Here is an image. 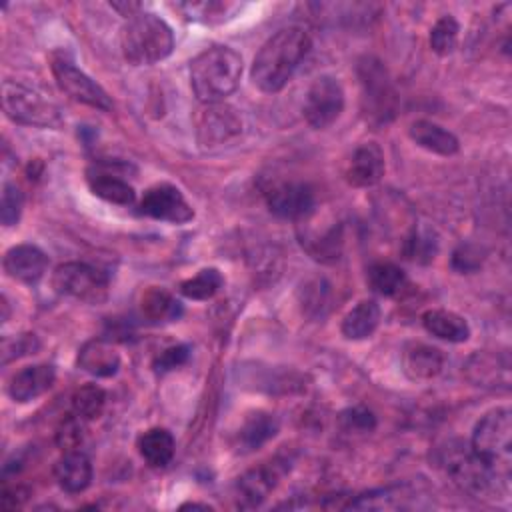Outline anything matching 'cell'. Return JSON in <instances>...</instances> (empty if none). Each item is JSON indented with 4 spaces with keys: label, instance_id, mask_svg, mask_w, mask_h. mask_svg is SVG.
Segmentation results:
<instances>
[{
    "label": "cell",
    "instance_id": "cell-19",
    "mask_svg": "<svg viewBox=\"0 0 512 512\" xmlns=\"http://www.w3.org/2000/svg\"><path fill=\"white\" fill-rule=\"evenodd\" d=\"M78 368L84 372L96 376V378H108L114 376L120 368V354L116 348L104 340V338H92L82 344L76 358Z\"/></svg>",
    "mask_w": 512,
    "mask_h": 512
},
{
    "label": "cell",
    "instance_id": "cell-27",
    "mask_svg": "<svg viewBox=\"0 0 512 512\" xmlns=\"http://www.w3.org/2000/svg\"><path fill=\"white\" fill-rule=\"evenodd\" d=\"M88 186H90L92 194H96L98 198H102L110 204L130 206L136 200V192L126 180H122L116 174L104 172V170L88 172Z\"/></svg>",
    "mask_w": 512,
    "mask_h": 512
},
{
    "label": "cell",
    "instance_id": "cell-26",
    "mask_svg": "<svg viewBox=\"0 0 512 512\" xmlns=\"http://www.w3.org/2000/svg\"><path fill=\"white\" fill-rule=\"evenodd\" d=\"M174 438L166 428H150L138 438V452L152 468H164L174 458Z\"/></svg>",
    "mask_w": 512,
    "mask_h": 512
},
{
    "label": "cell",
    "instance_id": "cell-9",
    "mask_svg": "<svg viewBox=\"0 0 512 512\" xmlns=\"http://www.w3.org/2000/svg\"><path fill=\"white\" fill-rule=\"evenodd\" d=\"M52 74L64 94H68L72 100L82 102L86 106L110 112L112 100L106 94V90L96 84L86 72H82L72 60L66 56H54L52 58Z\"/></svg>",
    "mask_w": 512,
    "mask_h": 512
},
{
    "label": "cell",
    "instance_id": "cell-12",
    "mask_svg": "<svg viewBox=\"0 0 512 512\" xmlns=\"http://www.w3.org/2000/svg\"><path fill=\"white\" fill-rule=\"evenodd\" d=\"M138 212L148 218L172 224H184L194 218L192 206L172 184L150 186L138 204Z\"/></svg>",
    "mask_w": 512,
    "mask_h": 512
},
{
    "label": "cell",
    "instance_id": "cell-6",
    "mask_svg": "<svg viewBox=\"0 0 512 512\" xmlns=\"http://www.w3.org/2000/svg\"><path fill=\"white\" fill-rule=\"evenodd\" d=\"M2 106L10 120L24 126L52 128L60 122L58 106L42 92L24 86L20 82L4 80L2 84Z\"/></svg>",
    "mask_w": 512,
    "mask_h": 512
},
{
    "label": "cell",
    "instance_id": "cell-40",
    "mask_svg": "<svg viewBox=\"0 0 512 512\" xmlns=\"http://www.w3.org/2000/svg\"><path fill=\"white\" fill-rule=\"evenodd\" d=\"M482 264V256H480V250L470 246V244H462L454 250L452 254V266L454 270L458 272H474L478 270V266Z\"/></svg>",
    "mask_w": 512,
    "mask_h": 512
},
{
    "label": "cell",
    "instance_id": "cell-3",
    "mask_svg": "<svg viewBox=\"0 0 512 512\" xmlns=\"http://www.w3.org/2000/svg\"><path fill=\"white\" fill-rule=\"evenodd\" d=\"M120 46L124 58L134 66H150L174 50L172 28L156 14L140 12L134 18H128L122 28Z\"/></svg>",
    "mask_w": 512,
    "mask_h": 512
},
{
    "label": "cell",
    "instance_id": "cell-10",
    "mask_svg": "<svg viewBox=\"0 0 512 512\" xmlns=\"http://www.w3.org/2000/svg\"><path fill=\"white\" fill-rule=\"evenodd\" d=\"M448 474L452 476L454 484L476 496H488L494 490L498 492L500 480H506L508 476H504L502 472H498L496 468H492L490 464H486L484 460H480L472 450L466 454H456L454 458H450L448 462Z\"/></svg>",
    "mask_w": 512,
    "mask_h": 512
},
{
    "label": "cell",
    "instance_id": "cell-23",
    "mask_svg": "<svg viewBox=\"0 0 512 512\" xmlns=\"http://www.w3.org/2000/svg\"><path fill=\"white\" fill-rule=\"evenodd\" d=\"M422 326L426 328L428 334L446 340V342H466L470 338V326L468 322L452 312V310H442V308H432L422 314Z\"/></svg>",
    "mask_w": 512,
    "mask_h": 512
},
{
    "label": "cell",
    "instance_id": "cell-15",
    "mask_svg": "<svg viewBox=\"0 0 512 512\" xmlns=\"http://www.w3.org/2000/svg\"><path fill=\"white\" fill-rule=\"evenodd\" d=\"M386 164H384V152L376 142H364L360 144L344 170V178L350 186L356 188H368L380 182L384 176Z\"/></svg>",
    "mask_w": 512,
    "mask_h": 512
},
{
    "label": "cell",
    "instance_id": "cell-39",
    "mask_svg": "<svg viewBox=\"0 0 512 512\" xmlns=\"http://www.w3.org/2000/svg\"><path fill=\"white\" fill-rule=\"evenodd\" d=\"M38 340L34 334H22L16 338H6L2 342V362H10L12 358L24 356V354H34V350H38Z\"/></svg>",
    "mask_w": 512,
    "mask_h": 512
},
{
    "label": "cell",
    "instance_id": "cell-25",
    "mask_svg": "<svg viewBox=\"0 0 512 512\" xmlns=\"http://www.w3.org/2000/svg\"><path fill=\"white\" fill-rule=\"evenodd\" d=\"M378 324L380 306L374 300H362L342 318L340 330L348 340H364L374 334Z\"/></svg>",
    "mask_w": 512,
    "mask_h": 512
},
{
    "label": "cell",
    "instance_id": "cell-21",
    "mask_svg": "<svg viewBox=\"0 0 512 512\" xmlns=\"http://www.w3.org/2000/svg\"><path fill=\"white\" fill-rule=\"evenodd\" d=\"M54 476L64 492L78 494L84 492L92 482L90 458L80 450L64 452V456L54 466Z\"/></svg>",
    "mask_w": 512,
    "mask_h": 512
},
{
    "label": "cell",
    "instance_id": "cell-1",
    "mask_svg": "<svg viewBox=\"0 0 512 512\" xmlns=\"http://www.w3.org/2000/svg\"><path fill=\"white\" fill-rule=\"evenodd\" d=\"M310 50V36L298 28L288 26L272 34L258 50L252 64V82L266 94L280 92L292 78L298 64Z\"/></svg>",
    "mask_w": 512,
    "mask_h": 512
},
{
    "label": "cell",
    "instance_id": "cell-4",
    "mask_svg": "<svg viewBox=\"0 0 512 512\" xmlns=\"http://www.w3.org/2000/svg\"><path fill=\"white\" fill-rule=\"evenodd\" d=\"M470 450L480 460L508 476L512 452V414L508 408H494L476 422Z\"/></svg>",
    "mask_w": 512,
    "mask_h": 512
},
{
    "label": "cell",
    "instance_id": "cell-30",
    "mask_svg": "<svg viewBox=\"0 0 512 512\" xmlns=\"http://www.w3.org/2000/svg\"><path fill=\"white\" fill-rule=\"evenodd\" d=\"M224 278L216 268H202L196 276L180 282L178 290L190 300H208L222 288Z\"/></svg>",
    "mask_w": 512,
    "mask_h": 512
},
{
    "label": "cell",
    "instance_id": "cell-24",
    "mask_svg": "<svg viewBox=\"0 0 512 512\" xmlns=\"http://www.w3.org/2000/svg\"><path fill=\"white\" fill-rule=\"evenodd\" d=\"M302 248L318 262H334L340 256L342 248V232L340 226L332 224L330 228L316 232L314 228H306L300 232Z\"/></svg>",
    "mask_w": 512,
    "mask_h": 512
},
{
    "label": "cell",
    "instance_id": "cell-32",
    "mask_svg": "<svg viewBox=\"0 0 512 512\" xmlns=\"http://www.w3.org/2000/svg\"><path fill=\"white\" fill-rule=\"evenodd\" d=\"M404 256L412 262L426 264L434 260L438 252V240L428 228H412L404 240Z\"/></svg>",
    "mask_w": 512,
    "mask_h": 512
},
{
    "label": "cell",
    "instance_id": "cell-22",
    "mask_svg": "<svg viewBox=\"0 0 512 512\" xmlns=\"http://www.w3.org/2000/svg\"><path fill=\"white\" fill-rule=\"evenodd\" d=\"M408 134L420 148L440 154V156H452L460 150L458 138L444 126L430 122V120L412 122L408 128Z\"/></svg>",
    "mask_w": 512,
    "mask_h": 512
},
{
    "label": "cell",
    "instance_id": "cell-14",
    "mask_svg": "<svg viewBox=\"0 0 512 512\" xmlns=\"http://www.w3.org/2000/svg\"><path fill=\"white\" fill-rule=\"evenodd\" d=\"M282 470L278 462H264L246 470L234 486V500L238 508H256L276 488Z\"/></svg>",
    "mask_w": 512,
    "mask_h": 512
},
{
    "label": "cell",
    "instance_id": "cell-5",
    "mask_svg": "<svg viewBox=\"0 0 512 512\" xmlns=\"http://www.w3.org/2000/svg\"><path fill=\"white\" fill-rule=\"evenodd\" d=\"M358 80L362 114L366 122L374 126L388 124L396 112V90L386 66L374 56H364L358 62Z\"/></svg>",
    "mask_w": 512,
    "mask_h": 512
},
{
    "label": "cell",
    "instance_id": "cell-42",
    "mask_svg": "<svg viewBox=\"0 0 512 512\" xmlns=\"http://www.w3.org/2000/svg\"><path fill=\"white\" fill-rule=\"evenodd\" d=\"M28 490L24 486H6L2 490V506L8 508V510H14V508H20L22 502L28 498Z\"/></svg>",
    "mask_w": 512,
    "mask_h": 512
},
{
    "label": "cell",
    "instance_id": "cell-20",
    "mask_svg": "<svg viewBox=\"0 0 512 512\" xmlns=\"http://www.w3.org/2000/svg\"><path fill=\"white\" fill-rule=\"evenodd\" d=\"M442 366L444 354L434 346L412 342L402 352V368L410 380H432L442 372Z\"/></svg>",
    "mask_w": 512,
    "mask_h": 512
},
{
    "label": "cell",
    "instance_id": "cell-7",
    "mask_svg": "<svg viewBox=\"0 0 512 512\" xmlns=\"http://www.w3.org/2000/svg\"><path fill=\"white\" fill-rule=\"evenodd\" d=\"M52 286L58 294L88 304H100L108 298V276L86 262H64L52 274Z\"/></svg>",
    "mask_w": 512,
    "mask_h": 512
},
{
    "label": "cell",
    "instance_id": "cell-31",
    "mask_svg": "<svg viewBox=\"0 0 512 512\" xmlns=\"http://www.w3.org/2000/svg\"><path fill=\"white\" fill-rule=\"evenodd\" d=\"M106 406V392L96 384L80 386L72 396V412L84 422L96 420L102 416Z\"/></svg>",
    "mask_w": 512,
    "mask_h": 512
},
{
    "label": "cell",
    "instance_id": "cell-13",
    "mask_svg": "<svg viewBox=\"0 0 512 512\" xmlns=\"http://www.w3.org/2000/svg\"><path fill=\"white\" fill-rule=\"evenodd\" d=\"M266 202L272 214L290 220H302L314 210V192L306 182H278L266 192Z\"/></svg>",
    "mask_w": 512,
    "mask_h": 512
},
{
    "label": "cell",
    "instance_id": "cell-34",
    "mask_svg": "<svg viewBox=\"0 0 512 512\" xmlns=\"http://www.w3.org/2000/svg\"><path fill=\"white\" fill-rule=\"evenodd\" d=\"M24 208V194L14 182H4L2 186V198H0V222L10 228L14 226Z\"/></svg>",
    "mask_w": 512,
    "mask_h": 512
},
{
    "label": "cell",
    "instance_id": "cell-8",
    "mask_svg": "<svg viewBox=\"0 0 512 512\" xmlns=\"http://www.w3.org/2000/svg\"><path fill=\"white\" fill-rule=\"evenodd\" d=\"M344 110V90L334 76H318L304 98V118L314 130H324L338 120Z\"/></svg>",
    "mask_w": 512,
    "mask_h": 512
},
{
    "label": "cell",
    "instance_id": "cell-18",
    "mask_svg": "<svg viewBox=\"0 0 512 512\" xmlns=\"http://www.w3.org/2000/svg\"><path fill=\"white\" fill-rule=\"evenodd\" d=\"M276 432H278V418L266 410H256L242 420L234 438V446L238 452L248 454L262 448L268 440L276 436Z\"/></svg>",
    "mask_w": 512,
    "mask_h": 512
},
{
    "label": "cell",
    "instance_id": "cell-37",
    "mask_svg": "<svg viewBox=\"0 0 512 512\" xmlns=\"http://www.w3.org/2000/svg\"><path fill=\"white\" fill-rule=\"evenodd\" d=\"M340 422L346 432H370L376 426V416L364 406H354L340 414Z\"/></svg>",
    "mask_w": 512,
    "mask_h": 512
},
{
    "label": "cell",
    "instance_id": "cell-41",
    "mask_svg": "<svg viewBox=\"0 0 512 512\" xmlns=\"http://www.w3.org/2000/svg\"><path fill=\"white\" fill-rule=\"evenodd\" d=\"M302 302H304L306 310L314 308L316 312H320V308L326 306V302H328V288L324 286V282L318 280L314 284H306V296Z\"/></svg>",
    "mask_w": 512,
    "mask_h": 512
},
{
    "label": "cell",
    "instance_id": "cell-36",
    "mask_svg": "<svg viewBox=\"0 0 512 512\" xmlns=\"http://www.w3.org/2000/svg\"><path fill=\"white\" fill-rule=\"evenodd\" d=\"M174 8H176L178 12H182L186 18L208 22V20H212L214 16H224L226 10L232 8V4L208 0V2H180V4H174Z\"/></svg>",
    "mask_w": 512,
    "mask_h": 512
},
{
    "label": "cell",
    "instance_id": "cell-28",
    "mask_svg": "<svg viewBox=\"0 0 512 512\" xmlns=\"http://www.w3.org/2000/svg\"><path fill=\"white\" fill-rule=\"evenodd\" d=\"M140 310H142V316L154 324L172 322L182 314L180 302L170 292H166L162 288H148L142 294Z\"/></svg>",
    "mask_w": 512,
    "mask_h": 512
},
{
    "label": "cell",
    "instance_id": "cell-29",
    "mask_svg": "<svg viewBox=\"0 0 512 512\" xmlns=\"http://www.w3.org/2000/svg\"><path fill=\"white\" fill-rule=\"evenodd\" d=\"M368 284L374 292L392 298L406 288L408 278L394 262H376L368 268Z\"/></svg>",
    "mask_w": 512,
    "mask_h": 512
},
{
    "label": "cell",
    "instance_id": "cell-35",
    "mask_svg": "<svg viewBox=\"0 0 512 512\" xmlns=\"http://www.w3.org/2000/svg\"><path fill=\"white\" fill-rule=\"evenodd\" d=\"M82 438H84V420L72 412L56 428V444L60 450L70 452L82 444Z\"/></svg>",
    "mask_w": 512,
    "mask_h": 512
},
{
    "label": "cell",
    "instance_id": "cell-43",
    "mask_svg": "<svg viewBox=\"0 0 512 512\" xmlns=\"http://www.w3.org/2000/svg\"><path fill=\"white\" fill-rule=\"evenodd\" d=\"M112 8L114 10H118L122 16H126V18H134L136 14H140V4L138 2H114L112 4Z\"/></svg>",
    "mask_w": 512,
    "mask_h": 512
},
{
    "label": "cell",
    "instance_id": "cell-17",
    "mask_svg": "<svg viewBox=\"0 0 512 512\" xmlns=\"http://www.w3.org/2000/svg\"><path fill=\"white\" fill-rule=\"evenodd\" d=\"M56 372L50 364H32L18 370L8 382V394L14 402H30L52 388Z\"/></svg>",
    "mask_w": 512,
    "mask_h": 512
},
{
    "label": "cell",
    "instance_id": "cell-16",
    "mask_svg": "<svg viewBox=\"0 0 512 512\" xmlns=\"http://www.w3.org/2000/svg\"><path fill=\"white\" fill-rule=\"evenodd\" d=\"M2 264H4V272L10 278L18 282L34 284L44 276L48 268V256L38 246L18 244L4 254Z\"/></svg>",
    "mask_w": 512,
    "mask_h": 512
},
{
    "label": "cell",
    "instance_id": "cell-11",
    "mask_svg": "<svg viewBox=\"0 0 512 512\" xmlns=\"http://www.w3.org/2000/svg\"><path fill=\"white\" fill-rule=\"evenodd\" d=\"M242 132V120L238 112L224 104L212 102L204 104L196 116V138L202 148L220 146Z\"/></svg>",
    "mask_w": 512,
    "mask_h": 512
},
{
    "label": "cell",
    "instance_id": "cell-44",
    "mask_svg": "<svg viewBox=\"0 0 512 512\" xmlns=\"http://www.w3.org/2000/svg\"><path fill=\"white\" fill-rule=\"evenodd\" d=\"M180 508H202V510H210L212 506H208V504H198V502H188V504H182Z\"/></svg>",
    "mask_w": 512,
    "mask_h": 512
},
{
    "label": "cell",
    "instance_id": "cell-2",
    "mask_svg": "<svg viewBox=\"0 0 512 512\" xmlns=\"http://www.w3.org/2000/svg\"><path fill=\"white\" fill-rule=\"evenodd\" d=\"M242 76V58L228 46H212L190 62V86L204 104L222 102Z\"/></svg>",
    "mask_w": 512,
    "mask_h": 512
},
{
    "label": "cell",
    "instance_id": "cell-33",
    "mask_svg": "<svg viewBox=\"0 0 512 512\" xmlns=\"http://www.w3.org/2000/svg\"><path fill=\"white\" fill-rule=\"evenodd\" d=\"M458 32H460V26L452 14L440 16L430 30V48L438 56L452 54L458 46Z\"/></svg>",
    "mask_w": 512,
    "mask_h": 512
},
{
    "label": "cell",
    "instance_id": "cell-38",
    "mask_svg": "<svg viewBox=\"0 0 512 512\" xmlns=\"http://www.w3.org/2000/svg\"><path fill=\"white\" fill-rule=\"evenodd\" d=\"M190 358V348L186 344H176V346H170L166 350H162L156 360H154V370L164 374V372H170V370H176L180 368L182 364H186Z\"/></svg>",
    "mask_w": 512,
    "mask_h": 512
}]
</instances>
